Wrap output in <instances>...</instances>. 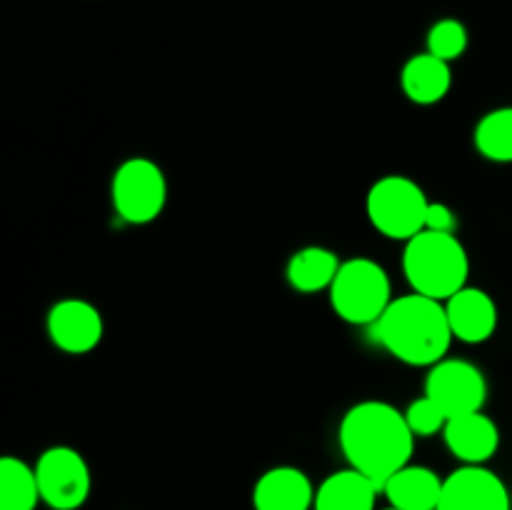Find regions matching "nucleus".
Here are the masks:
<instances>
[{
  "instance_id": "nucleus-1",
  "label": "nucleus",
  "mask_w": 512,
  "mask_h": 510,
  "mask_svg": "<svg viewBox=\"0 0 512 510\" xmlns=\"http://www.w3.org/2000/svg\"><path fill=\"white\" fill-rule=\"evenodd\" d=\"M338 443L350 468L360 470L380 485L410 463L415 433L405 413L383 400H363L343 415Z\"/></svg>"
},
{
  "instance_id": "nucleus-2",
  "label": "nucleus",
  "mask_w": 512,
  "mask_h": 510,
  "mask_svg": "<svg viewBox=\"0 0 512 510\" xmlns=\"http://www.w3.org/2000/svg\"><path fill=\"white\" fill-rule=\"evenodd\" d=\"M370 328L393 358L415 368H433L453 343L445 303L420 293L395 298Z\"/></svg>"
},
{
  "instance_id": "nucleus-3",
  "label": "nucleus",
  "mask_w": 512,
  "mask_h": 510,
  "mask_svg": "<svg viewBox=\"0 0 512 510\" xmlns=\"http://www.w3.org/2000/svg\"><path fill=\"white\" fill-rule=\"evenodd\" d=\"M403 273L413 293L448 300L468 285L470 260L453 233L423 230L405 243Z\"/></svg>"
},
{
  "instance_id": "nucleus-4",
  "label": "nucleus",
  "mask_w": 512,
  "mask_h": 510,
  "mask_svg": "<svg viewBox=\"0 0 512 510\" xmlns=\"http://www.w3.org/2000/svg\"><path fill=\"white\" fill-rule=\"evenodd\" d=\"M330 303L345 323L373 325L393 303L388 273L370 258L345 260L330 285Z\"/></svg>"
},
{
  "instance_id": "nucleus-5",
  "label": "nucleus",
  "mask_w": 512,
  "mask_h": 510,
  "mask_svg": "<svg viewBox=\"0 0 512 510\" xmlns=\"http://www.w3.org/2000/svg\"><path fill=\"white\" fill-rule=\"evenodd\" d=\"M428 195L408 175H385L375 180L368 190L365 210L380 235L390 240L415 238L425 230V213H428Z\"/></svg>"
},
{
  "instance_id": "nucleus-6",
  "label": "nucleus",
  "mask_w": 512,
  "mask_h": 510,
  "mask_svg": "<svg viewBox=\"0 0 512 510\" xmlns=\"http://www.w3.org/2000/svg\"><path fill=\"white\" fill-rule=\"evenodd\" d=\"M110 195L120 220L133 225L153 223L168 203V180L150 158H128L115 170Z\"/></svg>"
},
{
  "instance_id": "nucleus-7",
  "label": "nucleus",
  "mask_w": 512,
  "mask_h": 510,
  "mask_svg": "<svg viewBox=\"0 0 512 510\" xmlns=\"http://www.w3.org/2000/svg\"><path fill=\"white\" fill-rule=\"evenodd\" d=\"M40 498L50 510H78L90 495V468L83 455L68 445L43 450L35 463Z\"/></svg>"
},
{
  "instance_id": "nucleus-8",
  "label": "nucleus",
  "mask_w": 512,
  "mask_h": 510,
  "mask_svg": "<svg viewBox=\"0 0 512 510\" xmlns=\"http://www.w3.org/2000/svg\"><path fill=\"white\" fill-rule=\"evenodd\" d=\"M425 395L433 398L450 420L483 410L488 383H485L483 370L475 368L468 360L443 358L430 368L425 378Z\"/></svg>"
},
{
  "instance_id": "nucleus-9",
  "label": "nucleus",
  "mask_w": 512,
  "mask_h": 510,
  "mask_svg": "<svg viewBox=\"0 0 512 510\" xmlns=\"http://www.w3.org/2000/svg\"><path fill=\"white\" fill-rule=\"evenodd\" d=\"M438 510H512L508 485L485 465H463L443 480Z\"/></svg>"
},
{
  "instance_id": "nucleus-10",
  "label": "nucleus",
  "mask_w": 512,
  "mask_h": 510,
  "mask_svg": "<svg viewBox=\"0 0 512 510\" xmlns=\"http://www.w3.org/2000/svg\"><path fill=\"white\" fill-rule=\"evenodd\" d=\"M103 330V315L88 300L65 298L48 313V335L63 353H90L103 340Z\"/></svg>"
},
{
  "instance_id": "nucleus-11",
  "label": "nucleus",
  "mask_w": 512,
  "mask_h": 510,
  "mask_svg": "<svg viewBox=\"0 0 512 510\" xmlns=\"http://www.w3.org/2000/svg\"><path fill=\"white\" fill-rule=\"evenodd\" d=\"M445 313H448L453 338L468 345L485 343L488 338H493L495 328H498L495 300L485 290L470 288V285L445 300Z\"/></svg>"
},
{
  "instance_id": "nucleus-12",
  "label": "nucleus",
  "mask_w": 512,
  "mask_h": 510,
  "mask_svg": "<svg viewBox=\"0 0 512 510\" xmlns=\"http://www.w3.org/2000/svg\"><path fill=\"white\" fill-rule=\"evenodd\" d=\"M445 445L450 453L465 465H483L498 453L500 430L493 418L478 410V413L458 415L445 423L443 430Z\"/></svg>"
},
{
  "instance_id": "nucleus-13",
  "label": "nucleus",
  "mask_w": 512,
  "mask_h": 510,
  "mask_svg": "<svg viewBox=\"0 0 512 510\" xmlns=\"http://www.w3.org/2000/svg\"><path fill=\"white\" fill-rule=\"evenodd\" d=\"M313 505V483L303 470L293 465L265 470L253 488L255 510H310Z\"/></svg>"
},
{
  "instance_id": "nucleus-14",
  "label": "nucleus",
  "mask_w": 512,
  "mask_h": 510,
  "mask_svg": "<svg viewBox=\"0 0 512 510\" xmlns=\"http://www.w3.org/2000/svg\"><path fill=\"white\" fill-rule=\"evenodd\" d=\"M383 493L375 480L355 468L330 473L315 490L313 510H375L378 495Z\"/></svg>"
},
{
  "instance_id": "nucleus-15",
  "label": "nucleus",
  "mask_w": 512,
  "mask_h": 510,
  "mask_svg": "<svg viewBox=\"0 0 512 510\" xmlns=\"http://www.w3.org/2000/svg\"><path fill=\"white\" fill-rule=\"evenodd\" d=\"M443 480L425 465H405L390 475L383 485V495L398 510H438Z\"/></svg>"
},
{
  "instance_id": "nucleus-16",
  "label": "nucleus",
  "mask_w": 512,
  "mask_h": 510,
  "mask_svg": "<svg viewBox=\"0 0 512 510\" xmlns=\"http://www.w3.org/2000/svg\"><path fill=\"white\" fill-rule=\"evenodd\" d=\"M400 85L403 93L418 105H435L448 95L453 85V73H450L448 60L435 58L433 53L413 55L403 65L400 73Z\"/></svg>"
},
{
  "instance_id": "nucleus-17",
  "label": "nucleus",
  "mask_w": 512,
  "mask_h": 510,
  "mask_svg": "<svg viewBox=\"0 0 512 510\" xmlns=\"http://www.w3.org/2000/svg\"><path fill=\"white\" fill-rule=\"evenodd\" d=\"M338 270L340 260L333 250L320 248V245H308V248H300L288 260L285 275H288V283L298 293H320L325 288L330 290Z\"/></svg>"
},
{
  "instance_id": "nucleus-18",
  "label": "nucleus",
  "mask_w": 512,
  "mask_h": 510,
  "mask_svg": "<svg viewBox=\"0 0 512 510\" xmlns=\"http://www.w3.org/2000/svg\"><path fill=\"white\" fill-rule=\"evenodd\" d=\"M40 500L43 498L35 468L5 455L0 460V510H35Z\"/></svg>"
},
{
  "instance_id": "nucleus-19",
  "label": "nucleus",
  "mask_w": 512,
  "mask_h": 510,
  "mask_svg": "<svg viewBox=\"0 0 512 510\" xmlns=\"http://www.w3.org/2000/svg\"><path fill=\"white\" fill-rule=\"evenodd\" d=\"M475 148L495 163H512V108H498L483 115L475 128Z\"/></svg>"
},
{
  "instance_id": "nucleus-20",
  "label": "nucleus",
  "mask_w": 512,
  "mask_h": 510,
  "mask_svg": "<svg viewBox=\"0 0 512 510\" xmlns=\"http://www.w3.org/2000/svg\"><path fill=\"white\" fill-rule=\"evenodd\" d=\"M468 48V30L460 20L443 18L430 28L428 33V53L440 60H455Z\"/></svg>"
},
{
  "instance_id": "nucleus-21",
  "label": "nucleus",
  "mask_w": 512,
  "mask_h": 510,
  "mask_svg": "<svg viewBox=\"0 0 512 510\" xmlns=\"http://www.w3.org/2000/svg\"><path fill=\"white\" fill-rule=\"evenodd\" d=\"M405 420H408V425H410V430L415 433V438H418V435L420 438H430V435L445 430L448 415L443 413V408H440L433 398L423 395V398L413 400V403L408 405V410H405Z\"/></svg>"
},
{
  "instance_id": "nucleus-22",
  "label": "nucleus",
  "mask_w": 512,
  "mask_h": 510,
  "mask_svg": "<svg viewBox=\"0 0 512 510\" xmlns=\"http://www.w3.org/2000/svg\"><path fill=\"white\" fill-rule=\"evenodd\" d=\"M425 230L455 235V230H458V215H455V210L450 205L430 203L428 213H425Z\"/></svg>"
},
{
  "instance_id": "nucleus-23",
  "label": "nucleus",
  "mask_w": 512,
  "mask_h": 510,
  "mask_svg": "<svg viewBox=\"0 0 512 510\" xmlns=\"http://www.w3.org/2000/svg\"><path fill=\"white\" fill-rule=\"evenodd\" d=\"M383 510H398V508H393V505H390V508H383Z\"/></svg>"
}]
</instances>
